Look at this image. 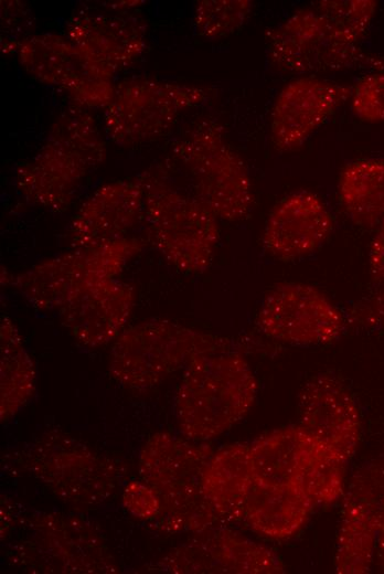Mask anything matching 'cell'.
<instances>
[{
  "instance_id": "6da1fadb",
  "label": "cell",
  "mask_w": 384,
  "mask_h": 574,
  "mask_svg": "<svg viewBox=\"0 0 384 574\" xmlns=\"http://www.w3.org/2000/svg\"><path fill=\"white\" fill-rule=\"evenodd\" d=\"M106 153L95 118L85 108H68L51 126L35 155L17 168V188L31 204L63 212Z\"/></svg>"
},
{
  "instance_id": "7a4b0ae2",
  "label": "cell",
  "mask_w": 384,
  "mask_h": 574,
  "mask_svg": "<svg viewBox=\"0 0 384 574\" xmlns=\"http://www.w3.org/2000/svg\"><path fill=\"white\" fill-rule=\"evenodd\" d=\"M258 391L244 355L230 348L200 354L183 369L174 398L181 434L207 442L228 431L253 407Z\"/></svg>"
},
{
  "instance_id": "3957f363",
  "label": "cell",
  "mask_w": 384,
  "mask_h": 574,
  "mask_svg": "<svg viewBox=\"0 0 384 574\" xmlns=\"http://www.w3.org/2000/svg\"><path fill=\"white\" fill-rule=\"evenodd\" d=\"M213 453L205 442L183 435L159 432L147 439L139 455V472L161 500L151 525L168 533H195L223 522L202 487Z\"/></svg>"
},
{
  "instance_id": "277c9868",
  "label": "cell",
  "mask_w": 384,
  "mask_h": 574,
  "mask_svg": "<svg viewBox=\"0 0 384 574\" xmlns=\"http://www.w3.org/2000/svg\"><path fill=\"white\" fill-rule=\"evenodd\" d=\"M230 348L226 338L168 319H149L126 328L114 341L108 370L121 385L148 390L195 357Z\"/></svg>"
},
{
  "instance_id": "5b68a950",
  "label": "cell",
  "mask_w": 384,
  "mask_h": 574,
  "mask_svg": "<svg viewBox=\"0 0 384 574\" xmlns=\"http://www.w3.org/2000/svg\"><path fill=\"white\" fill-rule=\"evenodd\" d=\"M141 178L145 217L158 252L182 273L206 270L220 241V219L195 194L163 176L148 172Z\"/></svg>"
},
{
  "instance_id": "8992f818",
  "label": "cell",
  "mask_w": 384,
  "mask_h": 574,
  "mask_svg": "<svg viewBox=\"0 0 384 574\" xmlns=\"http://www.w3.org/2000/svg\"><path fill=\"white\" fill-rule=\"evenodd\" d=\"M195 195L220 219L244 220L253 205V184L246 162L214 119L195 123L173 147Z\"/></svg>"
},
{
  "instance_id": "52a82bcc",
  "label": "cell",
  "mask_w": 384,
  "mask_h": 574,
  "mask_svg": "<svg viewBox=\"0 0 384 574\" xmlns=\"http://www.w3.org/2000/svg\"><path fill=\"white\" fill-rule=\"evenodd\" d=\"M25 459L31 474L74 508L105 502L117 491L122 477L115 460L58 429L43 433Z\"/></svg>"
},
{
  "instance_id": "ba28073f",
  "label": "cell",
  "mask_w": 384,
  "mask_h": 574,
  "mask_svg": "<svg viewBox=\"0 0 384 574\" xmlns=\"http://www.w3.org/2000/svg\"><path fill=\"white\" fill-rule=\"evenodd\" d=\"M210 89L177 82L138 77L116 85L105 108L104 132L119 146L131 147L167 135L179 117L203 104Z\"/></svg>"
},
{
  "instance_id": "9c48e42d",
  "label": "cell",
  "mask_w": 384,
  "mask_h": 574,
  "mask_svg": "<svg viewBox=\"0 0 384 574\" xmlns=\"http://www.w3.org/2000/svg\"><path fill=\"white\" fill-rule=\"evenodd\" d=\"M139 238L124 236L45 258L11 281L22 297L41 311H58L84 285L116 278L141 251Z\"/></svg>"
},
{
  "instance_id": "30bf717a",
  "label": "cell",
  "mask_w": 384,
  "mask_h": 574,
  "mask_svg": "<svg viewBox=\"0 0 384 574\" xmlns=\"http://www.w3.org/2000/svg\"><path fill=\"white\" fill-rule=\"evenodd\" d=\"M267 55L277 71L305 76L382 63L359 45L339 40L313 4L296 10L268 31Z\"/></svg>"
},
{
  "instance_id": "8fae6325",
  "label": "cell",
  "mask_w": 384,
  "mask_h": 574,
  "mask_svg": "<svg viewBox=\"0 0 384 574\" xmlns=\"http://www.w3.org/2000/svg\"><path fill=\"white\" fill-rule=\"evenodd\" d=\"M22 68L38 82L61 88L82 108H106L114 75L65 35L35 33L17 53Z\"/></svg>"
},
{
  "instance_id": "7c38bea8",
  "label": "cell",
  "mask_w": 384,
  "mask_h": 574,
  "mask_svg": "<svg viewBox=\"0 0 384 574\" xmlns=\"http://www.w3.org/2000/svg\"><path fill=\"white\" fill-rule=\"evenodd\" d=\"M256 325L266 337L289 344L317 346L345 330V312L323 291L299 281L280 283L262 301Z\"/></svg>"
},
{
  "instance_id": "4fadbf2b",
  "label": "cell",
  "mask_w": 384,
  "mask_h": 574,
  "mask_svg": "<svg viewBox=\"0 0 384 574\" xmlns=\"http://www.w3.org/2000/svg\"><path fill=\"white\" fill-rule=\"evenodd\" d=\"M345 490L334 567L340 574H363L375 562L384 517V464L374 461L361 468Z\"/></svg>"
},
{
  "instance_id": "5bb4252c",
  "label": "cell",
  "mask_w": 384,
  "mask_h": 574,
  "mask_svg": "<svg viewBox=\"0 0 384 574\" xmlns=\"http://www.w3.org/2000/svg\"><path fill=\"white\" fill-rule=\"evenodd\" d=\"M193 534L158 562L161 571L178 574H276L285 570L271 549L223 525Z\"/></svg>"
},
{
  "instance_id": "9a60e30c",
  "label": "cell",
  "mask_w": 384,
  "mask_h": 574,
  "mask_svg": "<svg viewBox=\"0 0 384 574\" xmlns=\"http://www.w3.org/2000/svg\"><path fill=\"white\" fill-rule=\"evenodd\" d=\"M65 36L113 75L147 49L146 21L131 10H114L103 2L77 6L65 23Z\"/></svg>"
},
{
  "instance_id": "2e32d148",
  "label": "cell",
  "mask_w": 384,
  "mask_h": 574,
  "mask_svg": "<svg viewBox=\"0 0 384 574\" xmlns=\"http://www.w3.org/2000/svg\"><path fill=\"white\" fill-rule=\"evenodd\" d=\"M351 88L317 76H299L278 92L270 113V140L280 151L301 147L346 100Z\"/></svg>"
},
{
  "instance_id": "e0dca14e",
  "label": "cell",
  "mask_w": 384,
  "mask_h": 574,
  "mask_svg": "<svg viewBox=\"0 0 384 574\" xmlns=\"http://www.w3.org/2000/svg\"><path fill=\"white\" fill-rule=\"evenodd\" d=\"M136 301L131 285L102 278L81 287L58 310L62 322L83 346L114 342L126 329Z\"/></svg>"
},
{
  "instance_id": "ac0fdd59",
  "label": "cell",
  "mask_w": 384,
  "mask_h": 574,
  "mask_svg": "<svg viewBox=\"0 0 384 574\" xmlns=\"http://www.w3.org/2000/svg\"><path fill=\"white\" fill-rule=\"evenodd\" d=\"M326 202L307 190L296 191L275 204L263 231V245L273 257L292 262L317 251L333 230Z\"/></svg>"
},
{
  "instance_id": "d6986e66",
  "label": "cell",
  "mask_w": 384,
  "mask_h": 574,
  "mask_svg": "<svg viewBox=\"0 0 384 574\" xmlns=\"http://www.w3.org/2000/svg\"><path fill=\"white\" fill-rule=\"evenodd\" d=\"M299 426L331 446L349 460L361 436V414L356 401L335 375L321 373L305 385L299 402Z\"/></svg>"
},
{
  "instance_id": "ffe728a7",
  "label": "cell",
  "mask_w": 384,
  "mask_h": 574,
  "mask_svg": "<svg viewBox=\"0 0 384 574\" xmlns=\"http://www.w3.org/2000/svg\"><path fill=\"white\" fill-rule=\"evenodd\" d=\"M145 216L142 178L120 179L97 188L78 208L71 223L74 248L128 236Z\"/></svg>"
},
{
  "instance_id": "44dd1931",
  "label": "cell",
  "mask_w": 384,
  "mask_h": 574,
  "mask_svg": "<svg viewBox=\"0 0 384 574\" xmlns=\"http://www.w3.org/2000/svg\"><path fill=\"white\" fill-rule=\"evenodd\" d=\"M32 529L34 543L63 564V572L115 571L110 555L88 525L60 514H46L39 518Z\"/></svg>"
},
{
  "instance_id": "7402d4cb",
  "label": "cell",
  "mask_w": 384,
  "mask_h": 574,
  "mask_svg": "<svg viewBox=\"0 0 384 574\" xmlns=\"http://www.w3.org/2000/svg\"><path fill=\"white\" fill-rule=\"evenodd\" d=\"M314 507L294 485H264L254 481L247 495L243 521L256 533L270 539L295 534Z\"/></svg>"
},
{
  "instance_id": "603a6c76",
  "label": "cell",
  "mask_w": 384,
  "mask_h": 574,
  "mask_svg": "<svg viewBox=\"0 0 384 574\" xmlns=\"http://www.w3.org/2000/svg\"><path fill=\"white\" fill-rule=\"evenodd\" d=\"M254 482L249 445L231 444L214 451L203 474V491L223 522L243 520Z\"/></svg>"
},
{
  "instance_id": "cb8c5ba5",
  "label": "cell",
  "mask_w": 384,
  "mask_h": 574,
  "mask_svg": "<svg viewBox=\"0 0 384 574\" xmlns=\"http://www.w3.org/2000/svg\"><path fill=\"white\" fill-rule=\"evenodd\" d=\"M338 196L354 225L375 230L384 220V160L359 159L346 163L339 174Z\"/></svg>"
},
{
  "instance_id": "d4e9b609",
  "label": "cell",
  "mask_w": 384,
  "mask_h": 574,
  "mask_svg": "<svg viewBox=\"0 0 384 574\" xmlns=\"http://www.w3.org/2000/svg\"><path fill=\"white\" fill-rule=\"evenodd\" d=\"M348 463L349 459L341 453L310 435L291 485L314 508L330 506L344 495Z\"/></svg>"
},
{
  "instance_id": "484cf974",
  "label": "cell",
  "mask_w": 384,
  "mask_h": 574,
  "mask_svg": "<svg viewBox=\"0 0 384 574\" xmlns=\"http://www.w3.org/2000/svg\"><path fill=\"white\" fill-rule=\"evenodd\" d=\"M36 372L13 321L1 317L0 322V418L4 423L14 416L35 392Z\"/></svg>"
},
{
  "instance_id": "4316f807",
  "label": "cell",
  "mask_w": 384,
  "mask_h": 574,
  "mask_svg": "<svg viewBox=\"0 0 384 574\" xmlns=\"http://www.w3.org/2000/svg\"><path fill=\"white\" fill-rule=\"evenodd\" d=\"M309 437L298 425L256 439L249 445L254 481L264 485L291 483Z\"/></svg>"
},
{
  "instance_id": "83f0119b",
  "label": "cell",
  "mask_w": 384,
  "mask_h": 574,
  "mask_svg": "<svg viewBox=\"0 0 384 574\" xmlns=\"http://www.w3.org/2000/svg\"><path fill=\"white\" fill-rule=\"evenodd\" d=\"M313 6L335 36L352 45L364 36L377 9L374 0H321Z\"/></svg>"
},
{
  "instance_id": "f1b7e54d",
  "label": "cell",
  "mask_w": 384,
  "mask_h": 574,
  "mask_svg": "<svg viewBox=\"0 0 384 574\" xmlns=\"http://www.w3.org/2000/svg\"><path fill=\"white\" fill-rule=\"evenodd\" d=\"M252 10L250 0H200L193 12L194 29L205 39L225 38L243 26Z\"/></svg>"
},
{
  "instance_id": "f546056e",
  "label": "cell",
  "mask_w": 384,
  "mask_h": 574,
  "mask_svg": "<svg viewBox=\"0 0 384 574\" xmlns=\"http://www.w3.org/2000/svg\"><path fill=\"white\" fill-rule=\"evenodd\" d=\"M0 50L4 55L17 54L33 34L34 15L30 6L19 0L0 1Z\"/></svg>"
},
{
  "instance_id": "4dcf8cb0",
  "label": "cell",
  "mask_w": 384,
  "mask_h": 574,
  "mask_svg": "<svg viewBox=\"0 0 384 574\" xmlns=\"http://www.w3.org/2000/svg\"><path fill=\"white\" fill-rule=\"evenodd\" d=\"M352 113L362 121H384V68L361 77L351 88Z\"/></svg>"
},
{
  "instance_id": "1f68e13d",
  "label": "cell",
  "mask_w": 384,
  "mask_h": 574,
  "mask_svg": "<svg viewBox=\"0 0 384 574\" xmlns=\"http://www.w3.org/2000/svg\"><path fill=\"white\" fill-rule=\"evenodd\" d=\"M122 506L134 517L152 521L161 510V500L146 481H130L122 491Z\"/></svg>"
},
{
  "instance_id": "d6a6232c",
  "label": "cell",
  "mask_w": 384,
  "mask_h": 574,
  "mask_svg": "<svg viewBox=\"0 0 384 574\" xmlns=\"http://www.w3.org/2000/svg\"><path fill=\"white\" fill-rule=\"evenodd\" d=\"M348 326L360 329H378L384 327V283L375 286L365 296L345 311Z\"/></svg>"
},
{
  "instance_id": "836d02e7",
  "label": "cell",
  "mask_w": 384,
  "mask_h": 574,
  "mask_svg": "<svg viewBox=\"0 0 384 574\" xmlns=\"http://www.w3.org/2000/svg\"><path fill=\"white\" fill-rule=\"evenodd\" d=\"M374 231L369 248V273L372 283L378 286L384 283V220Z\"/></svg>"
},
{
  "instance_id": "e575fe53",
  "label": "cell",
  "mask_w": 384,
  "mask_h": 574,
  "mask_svg": "<svg viewBox=\"0 0 384 574\" xmlns=\"http://www.w3.org/2000/svg\"><path fill=\"white\" fill-rule=\"evenodd\" d=\"M375 562L380 570L384 571V517L377 539Z\"/></svg>"
}]
</instances>
